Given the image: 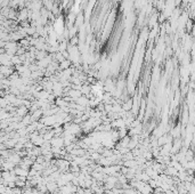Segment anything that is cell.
<instances>
[{"instance_id": "cell-1", "label": "cell", "mask_w": 195, "mask_h": 194, "mask_svg": "<svg viewBox=\"0 0 195 194\" xmlns=\"http://www.w3.org/2000/svg\"><path fill=\"white\" fill-rule=\"evenodd\" d=\"M49 143L50 145L53 146V147H59V149H62L64 146V140L63 137H61V136H54L51 140H49Z\"/></svg>"}, {"instance_id": "cell-2", "label": "cell", "mask_w": 195, "mask_h": 194, "mask_svg": "<svg viewBox=\"0 0 195 194\" xmlns=\"http://www.w3.org/2000/svg\"><path fill=\"white\" fill-rule=\"evenodd\" d=\"M14 173L16 176H20V177H26L28 178V176H29V170L24 169V168H22L20 166L14 168Z\"/></svg>"}, {"instance_id": "cell-3", "label": "cell", "mask_w": 195, "mask_h": 194, "mask_svg": "<svg viewBox=\"0 0 195 194\" xmlns=\"http://www.w3.org/2000/svg\"><path fill=\"white\" fill-rule=\"evenodd\" d=\"M68 95L70 96V97H72V100H75L77 98H79L80 96H82V94H81V91L78 89H70L68 91Z\"/></svg>"}]
</instances>
